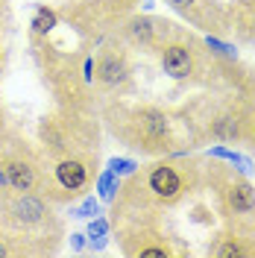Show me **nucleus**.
Segmentation results:
<instances>
[{
  "label": "nucleus",
  "mask_w": 255,
  "mask_h": 258,
  "mask_svg": "<svg viewBox=\"0 0 255 258\" xmlns=\"http://www.w3.org/2000/svg\"><path fill=\"white\" fill-rule=\"evenodd\" d=\"M144 185H147V194H150L153 200L170 206V203H176V200L185 194L188 179H185V170H182L179 164L159 161V164H153V167L144 173Z\"/></svg>",
  "instance_id": "obj_1"
},
{
  "label": "nucleus",
  "mask_w": 255,
  "mask_h": 258,
  "mask_svg": "<svg viewBox=\"0 0 255 258\" xmlns=\"http://www.w3.org/2000/svg\"><path fill=\"white\" fill-rule=\"evenodd\" d=\"M53 179H56V185L62 191H68L74 197V194L85 191L91 185V179H94V161L85 159V156H62V159L56 161V167H53Z\"/></svg>",
  "instance_id": "obj_2"
},
{
  "label": "nucleus",
  "mask_w": 255,
  "mask_h": 258,
  "mask_svg": "<svg viewBox=\"0 0 255 258\" xmlns=\"http://www.w3.org/2000/svg\"><path fill=\"white\" fill-rule=\"evenodd\" d=\"M161 71L170 77V80H188L194 77V71H197V62H194V53L188 44H182V41H170V44H161Z\"/></svg>",
  "instance_id": "obj_3"
},
{
  "label": "nucleus",
  "mask_w": 255,
  "mask_h": 258,
  "mask_svg": "<svg viewBox=\"0 0 255 258\" xmlns=\"http://www.w3.org/2000/svg\"><path fill=\"white\" fill-rule=\"evenodd\" d=\"M3 170L9 179V188L18 194H32L41 188V173L35 167V161L24 159V156H12V159L3 161Z\"/></svg>",
  "instance_id": "obj_4"
},
{
  "label": "nucleus",
  "mask_w": 255,
  "mask_h": 258,
  "mask_svg": "<svg viewBox=\"0 0 255 258\" xmlns=\"http://www.w3.org/2000/svg\"><path fill=\"white\" fill-rule=\"evenodd\" d=\"M226 206L235 217H243V220H252L255 217V188L246 182L243 176H232L223 188Z\"/></svg>",
  "instance_id": "obj_5"
},
{
  "label": "nucleus",
  "mask_w": 255,
  "mask_h": 258,
  "mask_svg": "<svg viewBox=\"0 0 255 258\" xmlns=\"http://www.w3.org/2000/svg\"><path fill=\"white\" fill-rule=\"evenodd\" d=\"M94 80L106 88H117L129 80V64H126V56L123 53H103L94 64Z\"/></svg>",
  "instance_id": "obj_6"
},
{
  "label": "nucleus",
  "mask_w": 255,
  "mask_h": 258,
  "mask_svg": "<svg viewBox=\"0 0 255 258\" xmlns=\"http://www.w3.org/2000/svg\"><path fill=\"white\" fill-rule=\"evenodd\" d=\"M44 214H47V206H44V200L35 197V194H18L15 200L9 203V217H12V223H18V226L41 223Z\"/></svg>",
  "instance_id": "obj_7"
},
{
  "label": "nucleus",
  "mask_w": 255,
  "mask_h": 258,
  "mask_svg": "<svg viewBox=\"0 0 255 258\" xmlns=\"http://www.w3.org/2000/svg\"><path fill=\"white\" fill-rule=\"evenodd\" d=\"M138 126H141L147 141H167V132H170L167 117L161 112H156V109H144V112L138 114Z\"/></svg>",
  "instance_id": "obj_8"
},
{
  "label": "nucleus",
  "mask_w": 255,
  "mask_h": 258,
  "mask_svg": "<svg viewBox=\"0 0 255 258\" xmlns=\"http://www.w3.org/2000/svg\"><path fill=\"white\" fill-rule=\"evenodd\" d=\"M161 27H164L161 21H153V18L138 15V18H132V21H129L126 30H129V35H132V41H138V44H153Z\"/></svg>",
  "instance_id": "obj_9"
},
{
  "label": "nucleus",
  "mask_w": 255,
  "mask_h": 258,
  "mask_svg": "<svg viewBox=\"0 0 255 258\" xmlns=\"http://www.w3.org/2000/svg\"><path fill=\"white\" fill-rule=\"evenodd\" d=\"M94 188H97V200L114 203V197L120 191V176H117L114 170H103V173L94 179Z\"/></svg>",
  "instance_id": "obj_10"
},
{
  "label": "nucleus",
  "mask_w": 255,
  "mask_h": 258,
  "mask_svg": "<svg viewBox=\"0 0 255 258\" xmlns=\"http://www.w3.org/2000/svg\"><path fill=\"white\" fill-rule=\"evenodd\" d=\"M56 24H59V15H56L53 9H47V6H38L35 15H32V21H30V30L35 32V35H47V32L56 30Z\"/></svg>",
  "instance_id": "obj_11"
},
{
  "label": "nucleus",
  "mask_w": 255,
  "mask_h": 258,
  "mask_svg": "<svg viewBox=\"0 0 255 258\" xmlns=\"http://www.w3.org/2000/svg\"><path fill=\"white\" fill-rule=\"evenodd\" d=\"M85 235H88V243H91V249H103L106 241H109V220L106 217H91L88 220V229H85Z\"/></svg>",
  "instance_id": "obj_12"
},
{
  "label": "nucleus",
  "mask_w": 255,
  "mask_h": 258,
  "mask_svg": "<svg viewBox=\"0 0 255 258\" xmlns=\"http://www.w3.org/2000/svg\"><path fill=\"white\" fill-rule=\"evenodd\" d=\"M211 159H220V161H229V164H235L240 173H249L252 170V161L246 159V156H240L235 150H229V147H211Z\"/></svg>",
  "instance_id": "obj_13"
},
{
  "label": "nucleus",
  "mask_w": 255,
  "mask_h": 258,
  "mask_svg": "<svg viewBox=\"0 0 255 258\" xmlns=\"http://www.w3.org/2000/svg\"><path fill=\"white\" fill-rule=\"evenodd\" d=\"M97 214H100V200L97 197H85L80 206L71 209V217H77V220H91Z\"/></svg>",
  "instance_id": "obj_14"
},
{
  "label": "nucleus",
  "mask_w": 255,
  "mask_h": 258,
  "mask_svg": "<svg viewBox=\"0 0 255 258\" xmlns=\"http://www.w3.org/2000/svg\"><path fill=\"white\" fill-rule=\"evenodd\" d=\"M214 255H220V258H238V255H249V249H246L238 238H226V241L214 249Z\"/></svg>",
  "instance_id": "obj_15"
},
{
  "label": "nucleus",
  "mask_w": 255,
  "mask_h": 258,
  "mask_svg": "<svg viewBox=\"0 0 255 258\" xmlns=\"http://www.w3.org/2000/svg\"><path fill=\"white\" fill-rule=\"evenodd\" d=\"M211 132L217 138H223V141H232V138H238V123L232 117H220V120H214V129Z\"/></svg>",
  "instance_id": "obj_16"
},
{
  "label": "nucleus",
  "mask_w": 255,
  "mask_h": 258,
  "mask_svg": "<svg viewBox=\"0 0 255 258\" xmlns=\"http://www.w3.org/2000/svg\"><path fill=\"white\" fill-rule=\"evenodd\" d=\"M109 170H114L117 176H135L138 161H135V159H123V156H114V159L109 161Z\"/></svg>",
  "instance_id": "obj_17"
},
{
  "label": "nucleus",
  "mask_w": 255,
  "mask_h": 258,
  "mask_svg": "<svg viewBox=\"0 0 255 258\" xmlns=\"http://www.w3.org/2000/svg\"><path fill=\"white\" fill-rule=\"evenodd\" d=\"M206 47L214 50V53H220V56H226V59H238V50L232 47V44H226V41H220V38H214V35L206 38Z\"/></svg>",
  "instance_id": "obj_18"
},
{
  "label": "nucleus",
  "mask_w": 255,
  "mask_h": 258,
  "mask_svg": "<svg viewBox=\"0 0 255 258\" xmlns=\"http://www.w3.org/2000/svg\"><path fill=\"white\" fill-rule=\"evenodd\" d=\"M138 252H141V255H153V258H167L170 255V249H167V246H141V249H138Z\"/></svg>",
  "instance_id": "obj_19"
},
{
  "label": "nucleus",
  "mask_w": 255,
  "mask_h": 258,
  "mask_svg": "<svg viewBox=\"0 0 255 258\" xmlns=\"http://www.w3.org/2000/svg\"><path fill=\"white\" fill-rule=\"evenodd\" d=\"M85 243H88V235H85V232H71V246H74L77 252L85 249Z\"/></svg>",
  "instance_id": "obj_20"
},
{
  "label": "nucleus",
  "mask_w": 255,
  "mask_h": 258,
  "mask_svg": "<svg viewBox=\"0 0 255 258\" xmlns=\"http://www.w3.org/2000/svg\"><path fill=\"white\" fill-rule=\"evenodd\" d=\"M167 3H170L173 9H179V12H185V15H188V12H191L200 0H167Z\"/></svg>",
  "instance_id": "obj_21"
},
{
  "label": "nucleus",
  "mask_w": 255,
  "mask_h": 258,
  "mask_svg": "<svg viewBox=\"0 0 255 258\" xmlns=\"http://www.w3.org/2000/svg\"><path fill=\"white\" fill-rule=\"evenodd\" d=\"M82 80H85V82H94V59H91V56L82 62Z\"/></svg>",
  "instance_id": "obj_22"
},
{
  "label": "nucleus",
  "mask_w": 255,
  "mask_h": 258,
  "mask_svg": "<svg viewBox=\"0 0 255 258\" xmlns=\"http://www.w3.org/2000/svg\"><path fill=\"white\" fill-rule=\"evenodd\" d=\"M9 185V179H6V170H3V164H0V188H6Z\"/></svg>",
  "instance_id": "obj_23"
},
{
  "label": "nucleus",
  "mask_w": 255,
  "mask_h": 258,
  "mask_svg": "<svg viewBox=\"0 0 255 258\" xmlns=\"http://www.w3.org/2000/svg\"><path fill=\"white\" fill-rule=\"evenodd\" d=\"M249 138H252V144H255V117L249 120Z\"/></svg>",
  "instance_id": "obj_24"
},
{
  "label": "nucleus",
  "mask_w": 255,
  "mask_h": 258,
  "mask_svg": "<svg viewBox=\"0 0 255 258\" xmlns=\"http://www.w3.org/2000/svg\"><path fill=\"white\" fill-rule=\"evenodd\" d=\"M6 252H9V246H6V243L0 241V255H6Z\"/></svg>",
  "instance_id": "obj_25"
}]
</instances>
